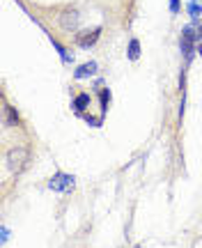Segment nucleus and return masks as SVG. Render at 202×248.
<instances>
[{"label":"nucleus","mask_w":202,"mask_h":248,"mask_svg":"<svg viewBox=\"0 0 202 248\" xmlns=\"http://www.w3.org/2000/svg\"><path fill=\"white\" fill-rule=\"evenodd\" d=\"M136 248H138V246H136Z\"/></svg>","instance_id":"15"},{"label":"nucleus","mask_w":202,"mask_h":248,"mask_svg":"<svg viewBox=\"0 0 202 248\" xmlns=\"http://www.w3.org/2000/svg\"><path fill=\"white\" fill-rule=\"evenodd\" d=\"M2 120H5V126H18V122H21L16 115V110L12 106H7V104L2 106Z\"/></svg>","instance_id":"6"},{"label":"nucleus","mask_w":202,"mask_h":248,"mask_svg":"<svg viewBox=\"0 0 202 248\" xmlns=\"http://www.w3.org/2000/svg\"><path fill=\"white\" fill-rule=\"evenodd\" d=\"M200 53H202V44H200Z\"/></svg>","instance_id":"14"},{"label":"nucleus","mask_w":202,"mask_h":248,"mask_svg":"<svg viewBox=\"0 0 202 248\" xmlns=\"http://www.w3.org/2000/svg\"><path fill=\"white\" fill-rule=\"evenodd\" d=\"M78 21H80V14L76 9H67L64 14H60V26L64 28V30H69V32L78 28Z\"/></svg>","instance_id":"5"},{"label":"nucleus","mask_w":202,"mask_h":248,"mask_svg":"<svg viewBox=\"0 0 202 248\" xmlns=\"http://www.w3.org/2000/svg\"><path fill=\"white\" fill-rule=\"evenodd\" d=\"M7 237H9V230L7 228H2V241H7Z\"/></svg>","instance_id":"13"},{"label":"nucleus","mask_w":202,"mask_h":248,"mask_svg":"<svg viewBox=\"0 0 202 248\" xmlns=\"http://www.w3.org/2000/svg\"><path fill=\"white\" fill-rule=\"evenodd\" d=\"M48 188L51 191H69V188H74V177L67 172H55L48 182Z\"/></svg>","instance_id":"3"},{"label":"nucleus","mask_w":202,"mask_h":248,"mask_svg":"<svg viewBox=\"0 0 202 248\" xmlns=\"http://www.w3.org/2000/svg\"><path fill=\"white\" fill-rule=\"evenodd\" d=\"M28 161H30V150L23 147V145H14V147H9L7 150V168L18 175V172H23L28 166Z\"/></svg>","instance_id":"1"},{"label":"nucleus","mask_w":202,"mask_h":248,"mask_svg":"<svg viewBox=\"0 0 202 248\" xmlns=\"http://www.w3.org/2000/svg\"><path fill=\"white\" fill-rule=\"evenodd\" d=\"M97 74V62H85V64H80L78 69H76V78H85V76H94Z\"/></svg>","instance_id":"7"},{"label":"nucleus","mask_w":202,"mask_h":248,"mask_svg":"<svg viewBox=\"0 0 202 248\" xmlns=\"http://www.w3.org/2000/svg\"><path fill=\"white\" fill-rule=\"evenodd\" d=\"M188 12H191V16L193 18L202 16V2L200 0H191V2H188Z\"/></svg>","instance_id":"10"},{"label":"nucleus","mask_w":202,"mask_h":248,"mask_svg":"<svg viewBox=\"0 0 202 248\" xmlns=\"http://www.w3.org/2000/svg\"><path fill=\"white\" fill-rule=\"evenodd\" d=\"M138 55H140V42H138V39H131V42H129V58H131V60H138Z\"/></svg>","instance_id":"9"},{"label":"nucleus","mask_w":202,"mask_h":248,"mask_svg":"<svg viewBox=\"0 0 202 248\" xmlns=\"http://www.w3.org/2000/svg\"><path fill=\"white\" fill-rule=\"evenodd\" d=\"M170 9H172V14L179 12V0H170Z\"/></svg>","instance_id":"12"},{"label":"nucleus","mask_w":202,"mask_h":248,"mask_svg":"<svg viewBox=\"0 0 202 248\" xmlns=\"http://www.w3.org/2000/svg\"><path fill=\"white\" fill-rule=\"evenodd\" d=\"M101 37V28H94V30H83L76 35V44L83 46V48H88V46L97 44V39Z\"/></svg>","instance_id":"4"},{"label":"nucleus","mask_w":202,"mask_h":248,"mask_svg":"<svg viewBox=\"0 0 202 248\" xmlns=\"http://www.w3.org/2000/svg\"><path fill=\"white\" fill-rule=\"evenodd\" d=\"M179 46H182V53H184L186 62H191V58H193V51H195V32H193V28H184Z\"/></svg>","instance_id":"2"},{"label":"nucleus","mask_w":202,"mask_h":248,"mask_svg":"<svg viewBox=\"0 0 202 248\" xmlns=\"http://www.w3.org/2000/svg\"><path fill=\"white\" fill-rule=\"evenodd\" d=\"M99 97H101V110L106 113V108H108V104H110V92L108 90H99Z\"/></svg>","instance_id":"11"},{"label":"nucleus","mask_w":202,"mask_h":248,"mask_svg":"<svg viewBox=\"0 0 202 248\" xmlns=\"http://www.w3.org/2000/svg\"><path fill=\"white\" fill-rule=\"evenodd\" d=\"M88 106H90V94H85V92L74 99V108H76V113H83Z\"/></svg>","instance_id":"8"}]
</instances>
